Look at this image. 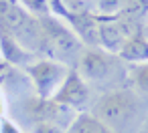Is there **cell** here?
Wrapping results in <instances>:
<instances>
[{
  "label": "cell",
  "instance_id": "4",
  "mask_svg": "<svg viewBox=\"0 0 148 133\" xmlns=\"http://www.w3.org/2000/svg\"><path fill=\"white\" fill-rule=\"evenodd\" d=\"M118 55H112L99 47H83L77 57V73L83 77L85 83H112L116 75L122 71L116 61Z\"/></svg>",
  "mask_w": 148,
  "mask_h": 133
},
{
  "label": "cell",
  "instance_id": "15",
  "mask_svg": "<svg viewBox=\"0 0 148 133\" xmlns=\"http://www.w3.org/2000/svg\"><path fill=\"white\" fill-rule=\"evenodd\" d=\"M122 2H124V0H97V6H99V10L106 16H110V14H116L120 10Z\"/></svg>",
  "mask_w": 148,
  "mask_h": 133
},
{
  "label": "cell",
  "instance_id": "7",
  "mask_svg": "<svg viewBox=\"0 0 148 133\" xmlns=\"http://www.w3.org/2000/svg\"><path fill=\"white\" fill-rule=\"evenodd\" d=\"M25 115L29 119H33V123L51 121V123H57V125L67 129L77 113L67 109L65 105H59L53 99H41V97L33 95V97L25 99Z\"/></svg>",
  "mask_w": 148,
  "mask_h": 133
},
{
  "label": "cell",
  "instance_id": "19",
  "mask_svg": "<svg viewBox=\"0 0 148 133\" xmlns=\"http://www.w3.org/2000/svg\"><path fill=\"white\" fill-rule=\"evenodd\" d=\"M2 69H4V63H0V77H2Z\"/></svg>",
  "mask_w": 148,
  "mask_h": 133
},
{
  "label": "cell",
  "instance_id": "17",
  "mask_svg": "<svg viewBox=\"0 0 148 133\" xmlns=\"http://www.w3.org/2000/svg\"><path fill=\"white\" fill-rule=\"evenodd\" d=\"M138 133H148V115H146V119H144V123H142V127H140Z\"/></svg>",
  "mask_w": 148,
  "mask_h": 133
},
{
  "label": "cell",
  "instance_id": "1",
  "mask_svg": "<svg viewBox=\"0 0 148 133\" xmlns=\"http://www.w3.org/2000/svg\"><path fill=\"white\" fill-rule=\"evenodd\" d=\"M114 133H138L146 113L144 101L134 89H110L91 105V111Z\"/></svg>",
  "mask_w": 148,
  "mask_h": 133
},
{
  "label": "cell",
  "instance_id": "6",
  "mask_svg": "<svg viewBox=\"0 0 148 133\" xmlns=\"http://www.w3.org/2000/svg\"><path fill=\"white\" fill-rule=\"evenodd\" d=\"M53 101H57L59 105H65L67 109L75 111V113H83L87 111V107L91 105V93H89V85L83 81V77L75 71L69 69L63 85L57 89V93L51 97Z\"/></svg>",
  "mask_w": 148,
  "mask_h": 133
},
{
  "label": "cell",
  "instance_id": "12",
  "mask_svg": "<svg viewBox=\"0 0 148 133\" xmlns=\"http://www.w3.org/2000/svg\"><path fill=\"white\" fill-rule=\"evenodd\" d=\"M130 79H132L134 91H136L142 99H148V61L136 65V67L132 69V73H130Z\"/></svg>",
  "mask_w": 148,
  "mask_h": 133
},
{
  "label": "cell",
  "instance_id": "9",
  "mask_svg": "<svg viewBox=\"0 0 148 133\" xmlns=\"http://www.w3.org/2000/svg\"><path fill=\"white\" fill-rule=\"evenodd\" d=\"M118 57L122 61H128V63H134V65L146 63L148 61V38H144L140 30H134L126 38L122 49L118 51Z\"/></svg>",
  "mask_w": 148,
  "mask_h": 133
},
{
  "label": "cell",
  "instance_id": "14",
  "mask_svg": "<svg viewBox=\"0 0 148 133\" xmlns=\"http://www.w3.org/2000/svg\"><path fill=\"white\" fill-rule=\"evenodd\" d=\"M31 133H67V129L51 121H39V123H33Z\"/></svg>",
  "mask_w": 148,
  "mask_h": 133
},
{
  "label": "cell",
  "instance_id": "13",
  "mask_svg": "<svg viewBox=\"0 0 148 133\" xmlns=\"http://www.w3.org/2000/svg\"><path fill=\"white\" fill-rule=\"evenodd\" d=\"M18 2L35 18H43L51 14V0H18Z\"/></svg>",
  "mask_w": 148,
  "mask_h": 133
},
{
  "label": "cell",
  "instance_id": "16",
  "mask_svg": "<svg viewBox=\"0 0 148 133\" xmlns=\"http://www.w3.org/2000/svg\"><path fill=\"white\" fill-rule=\"evenodd\" d=\"M0 133H23L18 129V125L6 117H0Z\"/></svg>",
  "mask_w": 148,
  "mask_h": 133
},
{
  "label": "cell",
  "instance_id": "8",
  "mask_svg": "<svg viewBox=\"0 0 148 133\" xmlns=\"http://www.w3.org/2000/svg\"><path fill=\"white\" fill-rule=\"evenodd\" d=\"M138 30V28H136ZM134 32L132 22L120 18L118 14H110V16H99V43L97 47L118 55V51L122 49V45L126 43V38Z\"/></svg>",
  "mask_w": 148,
  "mask_h": 133
},
{
  "label": "cell",
  "instance_id": "3",
  "mask_svg": "<svg viewBox=\"0 0 148 133\" xmlns=\"http://www.w3.org/2000/svg\"><path fill=\"white\" fill-rule=\"evenodd\" d=\"M39 24L43 30V38H45V51H43L45 59H55L63 65L69 61H77L83 49V43L65 22L49 14V16L39 18Z\"/></svg>",
  "mask_w": 148,
  "mask_h": 133
},
{
  "label": "cell",
  "instance_id": "10",
  "mask_svg": "<svg viewBox=\"0 0 148 133\" xmlns=\"http://www.w3.org/2000/svg\"><path fill=\"white\" fill-rule=\"evenodd\" d=\"M67 133H114L108 125H103L93 113L83 111L73 117V121L67 127Z\"/></svg>",
  "mask_w": 148,
  "mask_h": 133
},
{
  "label": "cell",
  "instance_id": "2",
  "mask_svg": "<svg viewBox=\"0 0 148 133\" xmlns=\"http://www.w3.org/2000/svg\"><path fill=\"white\" fill-rule=\"evenodd\" d=\"M0 30L10 34L29 53L43 55L45 38L39 18L29 14L18 0H0Z\"/></svg>",
  "mask_w": 148,
  "mask_h": 133
},
{
  "label": "cell",
  "instance_id": "11",
  "mask_svg": "<svg viewBox=\"0 0 148 133\" xmlns=\"http://www.w3.org/2000/svg\"><path fill=\"white\" fill-rule=\"evenodd\" d=\"M146 12H148V0H124L116 14L128 22H134L138 16H142Z\"/></svg>",
  "mask_w": 148,
  "mask_h": 133
},
{
  "label": "cell",
  "instance_id": "5",
  "mask_svg": "<svg viewBox=\"0 0 148 133\" xmlns=\"http://www.w3.org/2000/svg\"><path fill=\"white\" fill-rule=\"evenodd\" d=\"M69 67L55 61V59H37L25 67V75L29 77L35 95L41 99H51L57 89L63 85Z\"/></svg>",
  "mask_w": 148,
  "mask_h": 133
},
{
  "label": "cell",
  "instance_id": "18",
  "mask_svg": "<svg viewBox=\"0 0 148 133\" xmlns=\"http://www.w3.org/2000/svg\"><path fill=\"white\" fill-rule=\"evenodd\" d=\"M4 113V97H2V89H0V117Z\"/></svg>",
  "mask_w": 148,
  "mask_h": 133
}]
</instances>
